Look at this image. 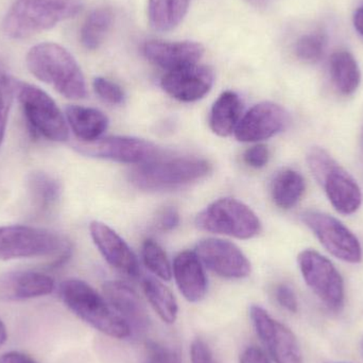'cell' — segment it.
<instances>
[{"mask_svg":"<svg viewBox=\"0 0 363 363\" xmlns=\"http://www.w3.org/2000/svg\"><path fill=\"white\" fill-rule=\"evenodd\" d=\"M144 53L147 59L170 72L185 66L198 64L204 55V47L196 42H161L151 40L144 46Z\"/></svg>","mask_w":363,"mask_h":363,"instance_id":"d6986e66","label":"cell"},{"mask_svg":"<svg viewBox=\"0 0 363 363\" xmlns=\"http://www.w3.org/2000/svg\"><path fill=\"white\" fill-rule=\"evenodd\" d=\"M360 144H362V155H363V129H362V140H360Z\"/></svg>","mask_w":363,"mask_h":363,"instance_id":"7bdbcfd3","label":"cell"},{"mask_svg":"<svg viewBox=\"0 0 363 363\" xmlns=\"http://www.w3.org/2000/svg\"><path fill=\"white\" fill-rule=\"evenodd\" d=\"M196 253L211 272L228 279H242L251 274V262L230 241L205 238L199 241Z\"/></svg>","mask_w":363,"mask_h":363,"instance_id":"4fadbf2b","label":"cell"},{"mask_svg":"<svg viewBox=\"0 0 363 363\" xmlns=\"http://www.w3.org/2000/svg\"><path fill=\"white\" fill-rule=\"evenodd\" d=\"M146 363H182L180 355L174 350L157 343L148 345Z\"/></svg>","mask_w":363,"mask_h":363,"instance_id":"1f68e13d","label":"cell"},{"mask_svg":"<svg viewBox=\"0 0 363 363\" xmlns=\"http://www.w3.org/2000/svg\"><path fill=\"white\" fill-rule=\"evenodd\" d=\"M190 0H149L148 17L155 31H172L180 25L189 6Z\"/></svg>","mask_w":363,"mask_h":363,"instance_id":"cb8c5ba5","label":"cell"},{"mask_svg":"<svg viewBox=\"0 0 363 363\" xmlns=\"http://www.w3.org/2000/svg\"><path fill=\"white\" fill-rule=\"evenodd\" d=\"M307 164L337 211L352 215L359 209L362 202L359 185L324 149L311 148L307 153Z\"/></svg>","mask_w":363,"mask_h":363,"instance_id":"8992f818","label":"cell"},{"mask_svg":"<svg viewBox=\"0 0 363 363\" xmlns=\"http://www.w3.org/2000/svg\"><path fill=\"white\" fill-rule=\"evenodd\" d=\"M270 159V152L266 145L258 144L251 147L243 155V161L254 169L264 168Z\"/></svg>","mask_w":363,"mask_h":363,"instance_id":"d6a6232c","label":"cell"},{"mask_svg":"<svg viewBox=\"0 0 363 363\" xmlns=\"http://www.w3.org/2000/svg\"><path fill=\"white\" fill-rule=\"evenodd\" d=\"M142 258L145 266L155 277L166 281L172 279V264L168 259L167 254L157 241L153 239H146L144 241L142 247Z\"/></svg>","mask_w":363,"mask_h":363,"instance_id":"f1b7e54d","label":"cell"},{"mask_svg":"<svg viewBox=\"0 0 363 363\" xmlns=\"http://www.w3.org/2000/svg\"><path fill=\"white\" fill-rule=\"evenodd\" d=\"M13 99L0 100V146L6 135V125H8L9 112Z\"/></svg>","mask_w":363,"mask_h":363,"instance_id":"74e56055","label":"cell"},{"mask_svg":"<svg viewBox=\"0 0 363 363\" xmlns=\"http://www.w3.org/2000/svg\"><path fill=\"white\" fill-rule=\"evenodd\" d=\"M362 352H363V343H362Z\"/></svg>","mask_w":363,"mask_h":363,"instance_id":"ee69618b","label":"cell"},{"mask_svg":"<svg viewBox=\"0 0 363 363\" xmlns=\"http://www.w3.org/2000/svg\"><path fill=\"white\" fill-rule=\"evenodd\" d=\"M6 339H8V332H6V325L0 320V347L6 343Z\"/></svg>","mask_w":363,"mask_h":363,"instance_id":"60d3db41","label":"cell"},{"mask_svg":"<svg viewBox=\"0 0 363 363\" xmlns=\"http://www.w3.org/2000/svg\"><path fill=\"white\" fill-rule=\"evenodd\" d=\"M72 243L61 235L34 226H0V260L53 257L59 267L72 255Z\"/></svg>","mask_w":363,"mask_h":363,"instance_id":"3957f363","label":"cell"},{"mask_svg":"<svg viewBox=\"0 0 363 363\" xmlns=\"http://www.w3.org/2000/svg\"><path fill=\"white\" fill-rule=\"evenodd\" d=\"M16 94L31 132L50 142L68 140L69 127L66 117L46 91L29 83L17 82Z\"/></svg>","mask_w":363,"mask_h":363,"instance_id":"52a82bcc","label":"cell"},{"mask_svg":"<svg viewBox=\"0 0 363 363\" xmlns=\"http://www.w3.org/2000/svg\"><path fill=\"white\" fill-rule=\"evenodd\" d=\"M60 296L70 311L98 332L115 339H125L131 335L127 322L85 281L76 279L63 281Z\"/></svg>","mask_w":363,"mask_h":363,"instance_id":"277c9868","label":"cell"},{"mask_svg":"<svg viewBox=\"0 0 363 363\" xmlns=\"http://www.w3.org/2000/svg\"><path fill=\"white\" fill-rule=\"evenodd\" d=\"M250 318L262 342L275 363H304L298 339L294 333L269 315L262 307L253 305Z\"/></svg>","mask_w":363,"mask_h":363,"instance_id":"7c38bea8","label":"cell"},{"mask_svg":"<svg viewBox=\"0 0 363 363\" xmlns=\"http://www.w3.org/2000/svg\"><path fill=\"white\" fill-rule=\"evenodd\" d=\"M29 189L35 202L43 208L52 206L61 196L59 182L45 172H34L30 176Z\"/></svg>","mask_w":363,"mask_h":363,"instance_id":"83f0119b","label":"cell"},{"mask_svg":"<svg viewBox=\"0 0 363 363\" xmlns=\"http://www.w3.org/2000/svg\"><path fill=\"white\" fill-rule=\"evenodd\" d=\"M213 84V72L205 65L185 66L170 70L162 78V89L174 99L194 102L204 98Z\"/></svg>","mask_w":363,"mask_h":363,"instance_id":"9a60e30c","label":"cell"},{"mask_svg":"<svg viewBox=\"0 0 363 363\" xmlns=\"http://www.w3.org/2000/svg\"><path fill=\"white\" fill-rule=\"evenodd\" d=\"M55 289L52 277L38 271H11L0 277V300L9 302L48 296Z\"/></svg>","mask_w":363,"mask_h":363,"instance_id":"ac0fdd59","label":"cell"},{"mask_svg":"<svg viewBox=\"0 0 363 363\" xmlns=\"http://www.w3.org/2000/svg\"><path fill=\"white\" fill-rule=\"evenodd\" d=\"M242 114V102L235 91H223L209 113V127L216 135L228 138L234 133Z\"/></svg>","mask_w":363,"mask_h":363,"instance_id":"7402d4cb","label":"cell"},{"mask_svg":"<svg viewBox=\"0 0 363 363\" xmlns=\"http://www.w3.org/2000/svg\"><path fill=\"white\" fill-rule=\"evenodd\" d=\"M190 357L191 363H217L208 345L200 339L191 343Z\"/></svg>","mask_w":363,"mask_h":363,"instance_id":"d590c367","label":"cell"},{"mask_svg":"<svg viewBox=\"0 0 363 363\" xmlns=\"http://www.w3.org/2000/svg\"><path fill=\"white\" fill-rule=\"evenodd\" d=\"M326 45H328V38L325 34L322 32H313V33L305 34L296 42L294 51L301 61L306 63H317L323 57Z\"/></svg>","mask_w":363,"mask_h":363,"instance_id":"f546056e","label":"cell"},{"mask_svg":"<svg viewBox=\"0 0 363 363\" xmlns=\"http://www.w3.org/2000/svg\"><path fill=\"white\" fill-rule=\"evenodd\" d=\"M196 228L237 239H252L262 232V222L245 203L223 198L211 203L196 217Z\"/></svg>","mask_w":363,"mask_h":363,"instance_id":"ba28073f","label":"cell"},{"mask_svg":"<svg viewBox=\"0 0 363 363\" xmlns=\"http://www.w3.org/2000/svg\"><path fill=\"white\" fill-rule=\"evenodd\" d=\"M288 123L289 115L285 108L274 102H260L241 117L235 138L241 143L262 142L281 133Z\"/></svg>","mask_w":363,"mask_h":363,"instance_id":"5bb4252c","label":"cell"},{"mask_svg":"<svg viewBox=\"0 0 363 363\" xmlns=\"http://www.w3.org/2000/svg\"><path fill=\"white\" fill-rule=\"evenodd\" d=\"M174 279L182 296L190 303L200 302L207 292V277L202 262L194 251H183L174 258Z\"/></svg>","mask_w":363,"mask_h":363,"instance_id":"ffe728a7","label":"cell"},{"mask_svg":"<svg viewBox=\"0 0 363 363\" xmlns=\"http://www.w3.org/2000/svg\"><path fill=\"white\" fill-rule=\"evenodd\" d=\"M0 363H36L30 356L21 352H8L0 357Z\"/></svg>","mask_w":363,"mask_h":363,"instance_id":"f35d334b","label":"cell"},{"mask_svg":"<svg viewBox=\"0 0 363 363\" xmlns=\"http://www.w3.org/2000/svg\"><path fill=\"white\" fill-rule=\"evenodd\" d=\"M74 148L86 157L136 166L159 159L162 153L153 143L131 136H108L95 142L77 143Z\"/></svg>","mask_w":363,"mask_h":363,"instance_id":"9c48e42d","label":"cell"},{"mask_svg":"<svg viewBox=\"0 0 363 363\" xmlns=\"http://www.w3.org/2000/svg\"><path fill=\"white\" fill-rule=\"evenodd\" d=\"M89 232L96 247L111 267L133 279L140 275L138 257L113 228L102 222L93 221Z\"/></svg>","mask_w":363,"mask_h":363,"instance_id":"2e32d148","label":"cell"},{"mask_svg":"<svg viewBox=\"0 0 363 363\" xmlns=\"http://www.w3.org/2000/svg\"><path fill=\"white\" fill-rule=\"evenodd\" d=\"M94 91L99 96L100 99L104 100L106 104H121L125 100V93L123 89L116 83L108 79L98 77L94 80Z\"/></svg>","mask_w":363,"mask_h":363,"instance_id":"4dcf8cb0","label":"cell"},{"mask_svg":"<svg viewBox=\"0 0 363 363\" xmlns=\"http://www.w3.org/2000/svg\"><path fill=\"white\" fill-rule=\"evenodd\" d=\"M104 298L115 313L123 318L130 328L144 334L150 328V317L135 290L118 281H110L104 285Z\"/></svg>","mask_w":363,"mask_h":363,"instance_id":"e0dca14e","label":"cell"},{"mask_svg":"<svg viewBox=\"0 0 363 363\" xmlns=\"http://www.w3.org/2000/svg\"><path fill=\"white\" fill-rule=\"evenodd\" d=\"M211 163L194 157H159L135 166L129 172V181L138 189L162 191L177 189L206 178Z\"/></svg>","mask_w":363,"mask_h":363,"instance_id":"5b68a950","label":"cell"},{"mask_svg":"<svg viewBox=\"0 0 363 363\" xmlns=\"http://www.w3.org/2000/svg\"><path fill=\"white\" fill-rule=\"evenodd\" d=\"M306 184L300 172L284 169L275 176L271 187L273 202L277 207L290 209L298 204L305 192Z\"/></svg>","mask_w":363,"mask_h":363,"instance_id":"d4e9b609","label":"cell"},{"mask_svg":"<svg viewBox=\"0 0 363 363\" xmlns=\"http://www.w3.org/2000/svg\"><path fill=\"white\" fill-rule=\"evenodd\" d=\"M275 298L279 304L289 313H296L298 311V298H296L294 289L289 285L281 284L277 286V290H275Z\"/></svg>","mask_w":363,"mask_h":363,"instance_id":"836d02e7","label":"cell"},{"mask_svg":"<svg viewBox=\"0 0 363 363\" xmlns=\"http://www.w3.org/2000/svg\"><path fill=\"white\" fill-rule=\"evenodd\" d=\"M28 69L38 80L51 85L67 99L86 97L84 74L72 53L55 43H42L30 49Z\"/></svg>","mask_w":363,"mask_h":363,"instance_id":"6da1fadb","label":"cell"},{"mask_svg":"<svg viewBox=\"0 0 363 363\" xmlns=\"http://www.w3.org/2000/svg\"><path fill=\"white\" fill-rule=\"evenodd\" d=\"M330 72L333 83L339 93L349 96L357 91L362 82V72L355 57L349 51L333 53Z\"/></svg>","mask_w":363,"mask_h":363,"instance_id":"603a6c76","label":"cell"},{"mask_svg":"<svg viewBox=\"0 0 363 363\" xmlns=\"http://www.w3.org/2000/svg\"><path fill=\"white\" fill-rule=\"evenodd\" d=\"M180 224V213L176 207L168 206L159 213L157 226L162 232H172Z\"/></svg>","mask_w":363,"mask_h":363,"instance_id":"e575fe53","label":"cell"},{"mask_svg":"<svg viewBox=\"0 0 363 363\" xmlns=\"http://www.w3.org/2000/svg\"><path fill=\"white\" fill-rule=\"evenodd\" d=\"M143 289L153 311L166 324H174L178 319L179 306L172 290L159 279L146 277L143 281Z\"/></svg>","mask_w":363,"mask_h":363,"instance_id":"484cf974","label":"cell"},{"mask_svg":"<svg viewBox=\"0 0 363 363\" xmlns=\"http://www.w3.org/2000/svg\"><path fill=\"white\" fill-rule=\"evenodd\" d=\"M239 363H270V360L259 347H249L241 353Z\"/></svg>","mask_w":363,"mask_h":363,"instance_id":"8d00e7d4","label":"cell"},{"mask_svg":"<svg viewBox=\"0 0 363 363\" xmlns=\"http://www.w3.org/2000/svg\"><path fill=\"white\" fill-rule=\"evenodd\" d=\"M113 23V14L108 9L94 10L85 19L80 32L81 44L89 50L99 48Z\"/></svg>","mask_w":363,"mask_h":363,"instance_id":"4316f807","label":"cell"},{"mask_svg":"<svg viewBox=\"0 0 363 363\" xmlns=\"http://www.w3.org/2000/svg\"><path fill=\"white\" fill-rule=\"evenodd\" d=\"M82 9L83 0H15L2 30L9 38L23 40L72 18Z\"/></svg>","mask_w":363,"mask_h":363,"instance_id":"7a4b0ae2","label":"cell"},{"mask_svg":"<svg viewBox=\"0 0 363 363\" xmlns=\"http://www.w3.org/2000/svg\"><path fill=\"white\" fill-rule=\"evenodd\" d=\"M354 25H355L356 30L363 36V6L356 11L355 15H354Z\"/></svg>","mask_w":363,"mask_h":363,"instance_id":"ab89813d","label":"cell"},{"mask_svg":"<svg viewBox=\"0 0 363 363\" xmlns=\"http://www.w3.org/2000/svg\"><path fill=\"white\" fill-rule=\"evenodd\" d=\"M301 219L335 257L351 264L362 262V249L359 240L338 219L315 211H304Z\"/></svg>","mask_w":363,"mask_h":363,"instance_id":"8fae6325","label":"cell"},{"mask_svg":"<svg viewBox=\"0 0 363 363\" xmlns=\"http://www.w3.org/2000/svg\"><path fill=\"white\" fill-rule=\"evenodd\" d=\"M298 266L307 286L332 311H340L345 303V283L336 267L313 250L301 252Z\"/></svg>","mask_w":363,"mask_h":363,"instance_id":"30bf717a","label":"cell"},{"mask_svg":"<svg viewBox=\"0 0 363 363\" xmlns=\"http://www.w3.org/2000/svg\"><path fill=\"white\" fill-rule=\"evenodd\" d=\"M249 4H253V6H262L266 0H245Z\"/></svg>","mask_w":363,"mask_h":363,"instance_id":"b9f144b4","label":"cell"},{"mask_svg":"<svg viewBox=\"0 0 363 363\" xmlns=\"http://www.w3.org/2000/svg\"><path fill=\"white\" fill-rule=\"evenodd\" d=\"M65 117L68 127L82 143L99 140L108 127V116L97 108L68 106L65 108Z\"/></svg>","mask_w":363,"mask_h":363,"instance_id":"44dd1931","label":"cell"}]
</instances>
